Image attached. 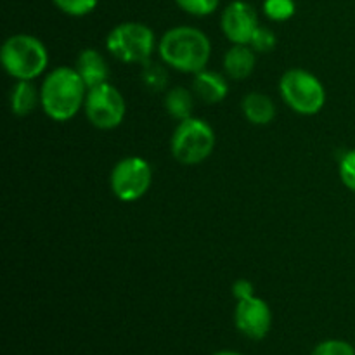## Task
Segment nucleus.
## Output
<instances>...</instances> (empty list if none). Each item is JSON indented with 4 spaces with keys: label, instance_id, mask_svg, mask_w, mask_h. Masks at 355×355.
Here are the masks:
<instances>
[{
    "label": "nucleus",
    "instance_id": "nucleus-22",
    "mask_svg": "<svg viewBox=\"0 0 355 355\" xmlns=\"http://www.w3.org/2000/svg\"><path fill=\"white\" fill-rule=\"evenodd\" d=\"M311 355H355V349L345 340H324L314 347Z\"/></svg>",
    "mask_w": 355,
    "mask_h": 355
},
{
    "label": "nucleus",
    "instance_id": "nucleus-20",
    "mask_svg": "<svg viewBox=\"0 0 355 355\" xmlns=\"http://www.w3.org/2000/svg\"><path fill=\"white\" fill-rule=\"evenodd\" d=\"M175 3L191 16L203 17L214 14L218 9L220 0H175Z\"/></svg>",
    "mask_w": 355,
    "mask_h": 355
},
{
    "label": "nucleus",
    "instance_id": "nucleus-7",
    "mask_svg": "<svg viewBox=\"0 0 355 355\" xmlns=\"http://www.w3.org/2000/svg\"><path fill=\"white\" fill-rule=\"evenodd\" d=\"M153 184V168L141 156L121 158L113 166L110 186L114 196L123 203H132L144 196Z\"/></svg>",
    "mask_w": 355,
    "mask_h": 355
},
{
    "label": "nucleus",
    "instance_id": "nucleus-3",
    "mask_svg": "<svg viewBox=\"0 0 355 355\" xmlns=\"http://www.w3.org/2000/svg\"><path fill=\"white\" fill-rule=\"evenodd\" d=\"M2 66L16 82H31L47 69L49 52L40 38L17 33L7 38L0 51Z\"/></svg>",
    "mask_w": 355,
    "mask_h": 355
},
{
    "label": "nucleus",
    "instance_id": "nucleus-10",
    "mask_svg": "<svg viewBox=\"0 0 355 355\" xmlns=\"http://www.w3.org/2000/svg\"><path fill=\"white\" fill-rule=\"evenodd\" d=\"M259 26V16L255 9L243 0L229 3L222 12L220 28L227 40L234 45H250Z\"/></svg>",
    "mask_w": 355,
    "mask_h": 355
},
{
    "label": "nucleus",
    "instance_id": "nucleus-8",
    "mask_svg": "<svg viewBox=\"0 0 355 355\" xmlns=\"http://www.w3.org/2000/svg\"><path fill=\"white\" fill-rule=\"evenodd\" d=\"M87 120L99 130H113L120 127L127 113L125 97L110 82L89 89L83 106Z\"/></svg>",
    "mask_w": 355,
    "mask_h": 355
},
{
    "label": "nucleus",
    "instance_id": "nucleus-6",
    "mask_svg": "<svg viewBox=\"0 0 355 355\" xmlns=\"http://www.w3.org/2000/svg\"><path fill=\"white\" fill-rule=\"evenodd\" d=\"M279 92L286 106L304 116L318 114L326 103V90L321 80L302 68L288 69L281 76Z\"/></svg>",
    "mask_w": 355,
    "mask_h": 355
},
{
    "label": "nucleus",
    "instance_id": "nucleus-25",
    "mask_svg": "<svg viewBox=\"0 0 355 355\" xmlns=\"http://www.w3.org/2000/svg\"><path fill=\"white\" fill-rule=\"evenodd\" d=\"M211 355H243V354L234 352V350H220V352H215V354H211Z\"/></svg>",
    "mask_w": 355,
    "mask_h": 355
},
{
    "label": "nucleus",
    "instance_id": "nucleus-19",
    "mask_svg": "<svg viewBox=\"0 0 355 355\" xmlns=\"http://www.w3.org/2000/svg\"><path fill=\"white\" fill-rule=\"evenodd\" d=\"M263 14L272 21H286L295 14V0H266Z\"/></svg>",
    "mask_w": 355,
    "mask_h": 355
},
{
    "label": "nucleus",
    "instance_id": "nucleus-11",
    "mask_svg": "<svg viewBox=\"0 0 355 355\" xmlns=\"http://www.w3.org/2000/svg\"><path fill=\"white\" fill-rule=\"evenodd\" d=\"M75 69L80 75V78L83 80V83L87 85V89L103 85V83H106L110 80V66H107V61L96 49H83V51H80L78 58H76Z\"/></svg>",
    "mask_w": 355,
    "mask_h": 355
},
{
    "label": "nucleus",
    "instance_id": "nucleus-24",
    "mask_svg": "<svg viewBox=\"0 0 355 355\" xmlns=\"http://www.w3.org/2000/svg\"><path fill=\"white\" fill-rule=\"evenodd\" d=\"M232 295L236 300H245V298L255 297V290H253L252 281L248 279H238L232 284Z\"/></svg>",
    "mask_w": 355,
    "mask_h": 355
},
{
    "label": "nucleus",
    "instance_id": "nucleus-15",
    "mask_svg": "<svg viewBox=\"0 0 355 355\" xmlns=\"http://www.w3.org/2000/svg\"><path fill=\"white\" fill-rule=\"evenodd\" d=\"M10 103V111H12L16 116H28V114L33 113L37 110V106L40 104V90L35 89V85L31 82H16V85L12 87L9 96Z\"/></svg>",
    "mask_w": 355,
    "mask_h": 355
},
{
    "label": "nucleus",
    "instance_id": "nucleus-14",
    "mask_svg": "<svg viewBox=\"0 0 355 355\" xmlns=\"http://www.w3.org/2000/svg\"><path fill=\"white\" fill-rule=\"evenodd\" d=\"M241 111L253 125H269L276 118V106L272 99L262 92H250L243 97Z\"/></svg>",
    "mask_w": 355,
    "mask_h": 355
},
{
    "label": "nucleus",
    "instance_id": "nucleus-17",
    "mask_svg": "<svg viewBox=\"0 0 355 355\" xmlns=\"http://www.w3.org/2000/svg\"><path fill=\"white\" fill-rule=\"evenodd\" d=\"M166 64H159V62H146L144 71H142V80H144L146 87L149 90H155V92H159V90L165 89L166 82H168V73L165 69Z\"/></svg>",
    "mask_w": 355,
    "mask_h": 355
},
{
    "label": "nucleus",
    "instance_id": "nucleus-23",
    "mask_svg": "<svg viewBox=\"0 0 355 355\" xmlns=\"http://www.w3.org/2000/svg\"><path fill=\"white\" fill-rule=\"evenodd\" d=\"M338 172L343 186H345L347 189L352 191V193H355V149L347 151L345 155H343V158L340 159Z\"/></svg>",
    "mask_w": 355,
    "mask_h": 355
},
{
    "label": "nucleus",
    "instance_id": "nucleus-5",
    "mask_svg": "<svg viewBox=\"0 0 355 355\" xmlns=\"http://www.w3.org/2000/svg\"><path fill=\"white\" fill-rule=\"evenodd\" d=\"M172 155L180 165H200L210 158L215 149V132L201 118H187L179 121L170 141Z\"/></svg>",
    "mask_w": 355,
    "mask_h": 355
},
{
    "label": "nucleus",
    "instance_id": "nucleus-16",
    "mask_svg": "<svg viewBox=\"0 0 355 355\" xmlns=\"http://www.w3.org/2000/svg\"><path fill=\"white\" fill-rule=\"evenodd\" d=\"M194 92L184 89V87H175L170 90L165 97V110L168 114L175 120L182 121L187 118L193 116V107H194Z\"/></svg>",
    "mask_w": 355,
    "mask_h": 355
},
{
    "label": "nucleus",
    "instance_id": "nucleus-2",
    "mask_svg": "<svg viewBox=\"0 0 355 355\" xmlns=\"http://www.w3.org/2000/svg\"><path fill=\"white\" fill-rule=\"evenodd\" d=\"M158 54L168 68L196 75L208 66L211 42L198 28L175 26L159 38Z\"/></svg>",
    "mask_w": 355,
    "mask_h": 355
},
{
    "label": "nucleus",
    "instance_id": "nucleus-12",
    "mask_svg": "<svg viewBox=\"0 0 355 355\" xmlns=\"http://www.w3.org/2000/svg\"><path fill=\"white\" fill-rule=\"evenodd\" d=\"M193 92L198 99L207 104H217L224 101L229 94V83L220 73L205 68L196 73L193 80Z\"/></svg>",
    "mask_w": 355,
    "mask_h": 355
},
{
    "label": "nucleus",
    "instance_id": "nucleus-18",
    "mask_svg": "<svg viewBox=\"0 0 355 355\" xmlns=\"http://www.w3.org/2000/svg\"><path fill=\"white\" fill-rule=\"evenodd\" d=\"M61 12L73 17H82L92 12L99 0H52Z\"/></svg>",
    "mask_w": 355,
    "mask_h": 355
},
{
    "label": "nucleus",
    "instance_id": "nucleus-13",
    "mask_svg": "<svg viewBox=\"0 0 355 355\" xmlns=\"http://www.w3.org/2000/svg\"><path fill=\"white\" fill-rule=\"evenodd\" d=\"M257 64V55L250 45H232L224 58V69L229 78L241 80L248 78Z\"/></svg>",
    "mask_w": 355,
    "mask_h": 355
},
{
    "label": "nucleus",
    "instance_id": "nucleus-1",
    "mask_svg": "<svg viewBox=\"0 0 355 355\" xmlns=\"http://www.w3.org/2000/svg\"><path fill=\"white\" fill-rule=\"evenodd\" d=\"M87 85L75 68L58 66L44 78L40 87V106L54 121H68L85 106Z\"/></svg>",
    "mask_w": 355,
    "mask_h": 355
},
{
    "label": "nucleus",
    "instance_id": "nucleus-9",
    "mask_svg": "<svg viewBox=\"0 0 355 355\" xmlns=\"http://www.w3.org/2000/svg\"><path fill=\"white\" fill-rule=\"evenodd\" d=\"M234 322L239 333L250 340H263L272 328V312L266 300L250 297L238 300L234 311Z\"/></svg>",
    "mask_w": 355,
    "mask_h": 355
},
{
    "label": "nucleus",
    "instance_id": "nucleus-4",
    "mask_svg": "<svg viewBox=\"0 0 355 355\" xmlns=\"http://www.w3.org/2000/svg\"><path fill=\"white\" fill-rule=\"evenodd\" d=\"M106 49L125 64H146L156 49L155 31L144 23H120L107 35Z\"/></svg>",
    "mask_w": 355,
    "mask_h": 355
},
{
    "label": "nucleus",
    "instance_id": "nucleus-21",
    "mask_svg": "<svg viewBox=\"0 0 355 355\" xmlns=\"http://www.w3.org/2000/svg\"><path fill=\"white\" fill-rule=\"evenodd\" d=\"M277 44V38L274 35V31L270 28L259 26L257 31L253 33L252 42H250V47L255 52H262V54H267V52L272 51Z\"/></svg>",
    "mask_w": 355,
    "mask_h": 355
}]
</instances>
